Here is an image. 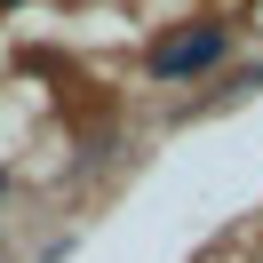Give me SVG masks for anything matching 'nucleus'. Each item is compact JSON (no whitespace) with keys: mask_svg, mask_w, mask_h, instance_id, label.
I'll return each instance as SVG.
<instances>
[{"mask_svg":"<svg viewBox=\"0 0 263 263\" xmlns=\"http://www.w3.org/2000/svg\"><path fill=\"white\" fill-rule=\"evenodd\" d=\"M223 56V32H183L167 48H152V80H183V72H208Z\"/></svg>","mask_w":263,"mask_h":263,"instance_id":"1","label":"nucleus"}]
</instances>
